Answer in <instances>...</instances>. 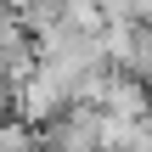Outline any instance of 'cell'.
<instances>
[{
    "instance_id": "1",
    "label": "cell",
    "mask_w": 152,
    "mask_h": 152,
    "mask_svg": "<svg viewBox=\"0 0 152 152\" xmlns=\"http://www.w3.org/2000/svg\"><path fill=\"white\" fill-rule=\"evenodd\" d=\"M68 107H73V85H68L51 62H34V68L11 85V113H17V118H28L34 130H45V124H51V118H62Z\"/></svg>"
},
{
    "instance_id": "3",
    "label": "cell",
    "mask_w": 152,
    "mask_h": 152,
    "mask_svg": "<svg viewBox=\"0 0 152 152\" xmlns=\"http://www.w3.org/2000/svg\"><path fill=\"white\" fill-rule=\"evenodd\" d=\"M147 90H152V79H147Z\"/></svg>"
},
{
    "instance_id": "2",
    "label": "cell",
    "mask_w": 152,
    "mask_h": 152,
    "mask_svg": "<svg viewBox=\"0 0 152 152\" xmlns=\"http://www.w3.org/2000/svg\"><path fill=\"white\" fill-rule=\"evenodd\" d=\"M102 45H107V62H113L118 73L152 79V23L107 17V23H102Z\"/></svg>"
}]
</instances>
